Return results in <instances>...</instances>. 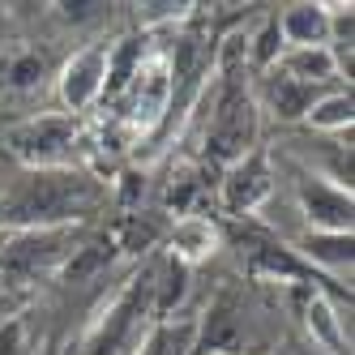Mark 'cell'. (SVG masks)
<instances>
[{
  "label": "cell",
  "instance_id": "1",
  "mask_svg": "<svg viewBox=\"0 0 355 355\" xmlns=\"http://www.w3.org/2000/svg\"><path fill=\"white\" fill-rule=\"evenodd\" d=\"M112 184L82 167H35L17 171L0 189V232H47V227H86L107 206Z\"/></svg>",
  "mask_w": 355,
  "mask_h": 355
},
{
  "label": "cell",
  "instance_id": "2",
  "mask_svg": "<svg viewBox=\"0 0 355 355\" xmlns=\"http://www.w3.org/2000/svg\"><path fill=\"white\" fill-rule=\"evenodd\" d=\"M86 244V227H47V232H0V287L31 291L69 266Z\"/></svg>",
  "mask_w": 355,
  "mask_h": 355
},
{
  "label": "cell",
  "instance_id": "3",
  "mask_svg": "<svg viewBox=\"0 0 355 355\" xmlns=\"http://www.w3.org/2000/svg\"><path fill=\"white\" fill-rule=\"evenodd\" d=\"M5 150L21 163V171L35 167H82L86 163V124L64 112L26 116L13 129H5Z\"/></svg>",
  "mask_w": 355,
  "mask_h": 355
},
{
  "label": "cell",
  "instance_id": "4",
  "mask_svg": "<svg viewBox=\"0 0 355 355\" xmlns=\"http://www.w3.org/2000/svg\"><path fill=\"white\" fill-rule=\"evenodd\" d=\"M291 201H295V214L304 218V232H351L355 227V197L321 180L313 167H295Z\"/></svg>",
  "mask_w": 355,
  "mask_h": 355
},
{
  "label": "cell",
  "instance_id": "5",
  "mask_svg": "<svg viewBox=\"0 0 355 355\" xmlns=\"http://www.w3.org/2000/svg\"><path fill=\"white\" fill-rule=\"evenodd\" d=\"M274 193H278L274 159H270L266 146H257V150H252V155H244L240 163L223 167V180H218V210H223L227 218H248V214H257Z\"/></svg>",
  "mask_w": 355,
  "mask_h": 355
},
{
  "label": "cell",
  "instance_id": "6",
  "mask_svg": "<svg viewBox=\"0 0 355 355\" xmlns=\"http://www.w3.org/2000/svg\"><path fill=\"white\" fill-rule=\"evenodd\" d=\"M103 82H107V43H86L73 56L56 64V98L64 116H86L103 103Z\"/></svg>",
  "mask_w": 355,
  "mask_h": 355
},
{
  "label": "cell",
  "instance_id": "7",
  "mask_svg": "<svg viewBox=\"0 0 355 355\" xmlns=\"http://www.w3.org/2000/svg\"><path fill=\"white\" fill-rule=\"evenodd\" d=\"M291 252L309 266L317 278H334V283L351 287V266H355V236L351 232H300L295 240H287Z\"/></svg>",
  "mask_w": 355,
  "mask_h": 355
},
{
  "label": "cell",
  "instance_id": "8",
  "mask_svg": "<svg viewBox=\"0 0 355 355\" xmlns=\"http://www.w3.org/2000/svg\"><path fill=\"white\" fill-rule=\"evenodd\" d=\"M300 321L309 338L325 355H351V321L338 313V304L325 295V287H300Z\"/></svg>",
  "mask_w": 355,
  "mask_h": 355
},
{
  "label": "cell",
  "instance_id": "9",
  "mask_svg": "<svg viewBox=\"0 0 355 355\" xmlns=\"http://www.w3.org/2000/svg\"><path fill=\"white\" fill-rule=\"evenodd\" d=\"M167 257H175L180 266L197 270L201 261H210L214 252L223 248V232L210 214H184V218H171L167 223V236H163Z\"/></svg>",
  "mask_w": 355,
  "mask_h": 355
},
{
  "label": "cell",
  "instance_id": "10",
  "mask_svg": "<svg viewBox=\"0 0 355 355\" xmlns=\"http://www.w3.org/2000/svg\"><path fill=\"white\" fill-rule=\"evenodd\" d=\"M338 90V86H334ZM325 90H317V86H300V82H291V78H283V73H261L257 78V86H252V98H257V107L261 112H270L278 124H291V120H304L309 116V107L317 103Z\"/></svg>",
  "mask_w": 355,
  "mask_h": 355
},
{
  "label": "cell",
  "instance_id": "11",
  "mask_svg": "<svg viewBox=\"0 0 355 355\" xmlns=\"http://www.w3.org/2000/svg\"><path fill=\"white\" fill-rule=\"evenodd\" d=\"M274 73H283V78L300 82V86H317V90H334V86H347L338 78V60L329 47H287L283 56H278Z\"/></svg>",
  "mask_w": 355,
  "mask_h": 355
},
{
  "label": "cell",
  "instance_id": "12",
  "mask_svg": "<svg viewBox=\"0 0 355 355\" xmlns=\"http://www.w3.org/2000/svg\"><path fill=\"white\" fill-rule=\"evenodd\" d=\"M146 52H150V35H120V39L107 43V82H103V103L98 107H112L116 98L129 90Z\"/></svg>",
  "mask_w": 355,
  "mask_h": 355
},
{
  "label": "cell",
  "instance_id": "13",
  "mask_svg": "<svg viewBox=\"0 0 355 355\" xmlns=\"http://www.w3.org/2000/svg\"><path fill=\"white\" fill-rule=\"evenodd\" d=\"M274 21H278V35H283V47H329L325 5L300 0V5H287L283 13H274Z\"/></svg>",
  "mask_w": 355,
  "mask_h": 355
},
{
  "label": "cell",
  "instance_id": "14",
  "mask_svg": "<svg viewBox=\"0 0 355 355\" xmlns=\"http://www.w3.org/2000/svg\"><path fill=\"white\" fill-rule=\"evenodd\" d=\"M47 78H56L52 60H47L43 47H9L5 56H0V82H5L9 90H35L43 86Z\"/></svg>",
  "mask_w": 355,
  "mask_h": 355
},
{
  "label": "cell",
  "instance_id": "15",
  "mask_svg": "<svg viewBox=\"0 0 355 355\" xmlns=\"http://www.w3.org/2000/svg\"><path fill=\"white\" fill-rule=\"evenodd\" d=\"M304 124H309L313 133H321V137H343V133H351V124H355V98H351V86L325 90L317 103L309 107Z\"/></svg>",
  "mask_w": 355,
  "mask_h": 355
},
{
  "label": "cell",
  "instance_id": "16",
  "mask_svg": "<svg viewBox=\"0 0 355 355\" xmlns=\"http://www.w3.org/2000/svg\"><path fill=\"white\" fill-rule=\"evenodd\" d=\"M193 338H197V321H155L141 334L133 355H193Z\"/></svg>",
  "mask_w": 355,
  "mask_h": 355
},
{
  "label": "cell",
  "instance_id": "17",
  "mask_svg": "<svg viewBox=\"0 0 355 355\" xmlns=\"http://www.w3.org/2000/svg\"><path fill=\"white\" fill-rule=\"evenodd\" d=\"M201 175H206V167H175L171 171V180H167V189H163V206H167V214L171 218H184V214H197L193 206H197V197L206 193V180H201ZM167 218V223H171Z\"/></svg>",
  "mask_w": 355,
  "mask_h": 355
},
{
  "label": "cell",
  "instance_id": "18",
  "mask_svg": "<svg viewBox=\"0 0 355 355\" xmlns=\"http://www.w3.org/2000/svg\"><path fill=\"white\" fill-rule=\"evenodd\" d=\"M283 52H287V47H283V35H278L274 13L261 17L252 31H244V56H248V69H252V73H270Z\"/></svg>",
  "mask_w": 355,
  "mask_h": 355
},
{
  "label": "cell",
  "instance_id": "19",
  "mask_svg": "<svg viewBox=\"0 0 355 355\" xmlns=\"http://www.w3.org/2000/svg\"><path fill=\"white\" fill-rule=\"evenodd\" d=\"M163 236H167V223L150 218V214H124L112 232L116 248H124V252H150L163 244Z\"/></svg>",
  "mask_w": 355,
  "mask_h": 355
},
{
  "label": "cell",
  "instance_id": "20",
  "mask_svg": "<svg viewBox=\"0 0 355 355\" xmlns=\"http://www.w3.org/2000/svg\"><path fill=\"white\" fill-rule=\"evenodd\" d=\"M31 351H35V334L26 317L0 321V355H31Z\"/></svg>",
  "mask_w": 355,
  "mask_h": 355
},
{
  "label": "cell",
  "instance_id": "21",
  "mask_svg": "<svg viewBox=\"0 0 355 355\" xmlns=\"http://www.w3.org/2000/svg\"><path fill=\"white\" fill-rule=\"evenodd\" d=\"M64 21H94V17H103L107 5H90V0H82V5H56Z\"/></svg>",
  "mask_w": 355,
  "mask_h": 355
},
{
  "label": "cell",
  "instance_id": "22",
  "mask_svg": "<svg viewBox=\"0 0 355 355\" xmlns=\"http://www.w3.org/2000/svg\"><path fill=\"white\" fill-rule=\"evenodd\" d=\"M5 21H9V9H5V5H0V31H5Z\"/></svg>",
  "mask_w": 355,
  "mask_h": 355
},
{
  "label": "cell",
  "instance_id": "23",
  "mask_svg": "<svg viewBox=\"0 0 355 355\" xmlns=\"http://www.w3.org/2000/svg\"><path fill=\"white\" fill-rule=\"evenodd\" d=\"M240 355H266V351H240Z\"/></svg>",
  "mask_w": 355,
  "mask_h": 355
},
{
  "label": "cell",
  "instance_id": "24",
  "mask_svg": "<svg viewBox=\"0 0 355 355\" xmlns=\"http://www.w3.org/2000/svg\"><path fill=\"white\" fill-rule=\"evenodd\" d=\"M0 189H5V180H0Z\"/></svg>",
  "mask_w": 355,
  "mask_h": 355
}]
</instances>
